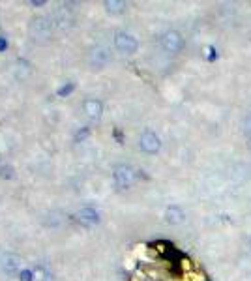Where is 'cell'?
Masks as SVG:
<instances>
[{
  "mask_svg": "<svg viewBox=\"0 0 251 281\" xmlns=\"http://www.w3.org/2000/svg\"><path fill=\"white\" fill-rule=\"evenodd\" d=\"M113 178H114V184L118 185L120 190H128V188L133 185V182L137 178V173L130 165H116L113 173Z\"/></svg>",
  "mask_w": 251,
  "mask_h": 281,
  "instance_id": "1",
  "label": "cell"
},
{
  "mask_svg": "<svg viewBox=\"0 0 251 281\" xmlns=\"http://www.w3.org/2000/svg\"><path fill=\"white\" fill-rule=\"evenodd\" d=\"M114 49H116L118 53H124V54L137 53V49H139L137 38H133L132 34H128V32H116V34H114Z\"/></svg>",
  "mask_w": 251,
  "mask_h": 281,
  "instance_id": "2",
  "label": "cell"
},
{
  "mask_svg": "<svg viewBox=\"0 0 251 281\" xmlns=\"http://www.w3.org/2000/svg\"><path fill=\"white\" fill-rule=\"evenodd\" d=\"M162 47L171 54H176L184 49V38L176 30H169L162 36Z\"/></svg>",
  "mask_w": 251,
  "mask_h": 281,
  "instance_id": "3",
  "label": "cell"
},
{
  "mask_svg": "<svg viewBox=\"0 0 251 281\" xmlns=\"http://www.w3.org/2000/svg\"><path fill=\"white\" fill-rule=\"evenodd\" d=\"M53 32V24L49 23L47 17H34L30 23V34L34 40H47L51 38Z\"/></svg>",
  "mask_w": 251,
  "mask_h": 281,
  "instance_id": "4",
  "label": "cell"
},
{
  "mask_svg": "<svg viewBox=\"0 0 251 281\" xmlns=\"http://www.w3.org/2000/svg\"><path fill=\"white\" fill-rule=\"evenodd\" d=\"M139 146L146 154H158L160 148H162V141L154 132H144L141 135V139H139Z\"/></svg>",
  "mask_w": 251,
  "mask_h": 281,
  "instance_id": "5",
  "label": "cell"
},
{
  "mask_svg": "<svg viewBox=\"0 0 251 281\" xmlns=\"http://www.w3.org/2000/svg\"><path fill=\"white\" fill-rule=\"evenodd\" d=\"M0 266H2V270H4L8 275L21 274V272H19V268H21V259H19L17 255H13V253H4V255L0 257Z\"/></svg>",
  "mask_w": 251,
  "mask_h": 281,
  "instance_id": "6",
  "label": "cell"
},
{
  "mask_svg": "<svg viewBox=\"0 0 251 281\" xmlns=\"http://www.w3.org/2000/svg\"><path fill=\"white\" fill-rule=\"evenodd\" d=\"M77 222L81 223V225H84V227H94V225H98L100 223V212L94 208H83L77 212Z\"/></svg>",
  "mask_w": 251,
  "mask_h": 281,
  "instance_id": "7",
  "label": "cell"
},
{
  "mask_svg": "<svg viewBox=\"0 0 251 281\" xmlns=\"http://www.w3.org/2000/svg\"><path fill=\"white\" fill-rule=\"evenodd\" d=\"M111 60V53L105 47H94L90 53V64L94 68H105Z\"/></svg>",
  "mask_w": 251,
  "mask_h": 281,
  "instance_id": "8",
  "label": "cell"
},
{
  "mask_svg": "<svg viewBox=\"0 0 251 281\" xmlns=\"http://www.w3.org/2000/svg\"><path fill=\"white\" fill-rule=\"evenodd\" d=\"M83 109L84 113H86V116L92 120H98L102 118V113H103V105L100 100H94V98H90V100H86V102L83 103Z\"/></svg>",
  "mask_w": 251,
  "mask_h": 281,
  "instance_id": "9",
  "label": "cell"
},
{
  "mask_svg": "<svg viewBox=\"0 0 251 281\" xmlns=\"http://www.w3.org/2000/svg\"><path fill=\"white\" fill-rule=\"evenodd\" d=\"M165 220H167L169 225H180V223L185 222V214L184 210L180 208V206H169L167 210H165Z\"/></svg>",
  "mask_w": 251,
  "mask_h": 281,
  "instance_id": "10",
  "label": "cell"
},
{
  "mask_svg": "<svg viewBox=\"0 0 251 281\" xmlns=\"http://www.w3.org/2000/svg\"><path fill=\"white\" fill-rule=\"evenodd\" d=\"M128 4H125L124 0H105V10L109 13H114V15H118V13H124Z\"/></svg>",
  "mask_w": 251,
  "mask_h": 281,
  "instance_id": "11",
  "label": "cell"
},
{
  "mask_svg": "<svg viewBox=\"0 0 251 281\" xmlns=\"http://www.w3.org/2000/svg\"><path fill=\"white\" fill-rule=\"evenodd\" d=\"M32 281H53V274H51V270L40 264L32 270Z\"/></svg>",
  "mask_w": 251,
  "mask_h": 281,
  "instance_id": "12",
  "label": "cell"
},
{
  "mask_svg": "<svg viewBox=\"0 0 251 281\" xmlns=\"http://www.w3.org/2000/svg\"><path fill=\"white\" fill-rule=\"evenodd\" d=\"M203 54H204V58L210 60V62H212V60H215V56H217V54H215V47H212V45L204 47L203 49Z\"/></svg>",
  "mask_w": 251,
  "mask_h": 281,
  "instance_id": "13",
  "label": "cell"
},
{
  "mask_svg": "<svg viewBox=\"0 0 251 281\" xmlns=\"http://www.w3.org/2000/svg\"><path fill=\"white\" fill-rule=\"evenodd\" d=\"M73 88H75V86H73L72 83H70V84H66V86H62V88L58 90V96H68V94H72V92H73Z\"/></svg>",
  "mask_w": 251,
  "mask_h": 281,
  "instance_id": "14",
  "label": "cell"
},
{
  "mask_svg": "<svg viewBox=\"0 0 251 281\" xmlns=\"http://www.w3.org/2000/svg\"><path fill=\"white\" fill-rule=\"evenodd\" d=\"M19 281H32V270H21Z\"/></svg>",
  "mask_w": 251,
  "mask_h": 281,
  "instance_id": "15",
  "label": "cell"
},
{
  "mask_svg": "<svg viewBox=\"0 0 251 281\" xmlns=\"http://www.w3.org/2000/svg\"><path fill=\"white\" fill-rule=\"evenodd\" d=\"M244 126H245V132H247V133H249V135H251V113L247 114V116H245Z\"/></svg>",
  "mask_w": 251,
  "mask_h": 281,
  "instance_id": "16",
  "label": "cell"
},
{
  "mask_svg": "<svg viewBox=\"0 0 251 281\" xmlns=\"http://www.w3.org/2000/svg\"><path fill=\"white\" fill-rule=\"evenodd\" d=\"M0 176H2V178H12V169L4 167V169H2V173H0Z\"/></svg>",
  "mask_w": 251,
  "mask_h": 281,
  "instance_id": "17",
  "label": "cell"
},
{
  "mask_svg": "<svg viewBox=\"0 0 251 281\" xmlns=\"http://www.w3.org/2000/svg\"><path fill=\"white\" fill-rule=\"evenodd\" d=\"M4 49H8V42H6V38L0 36V51H4Z\"/></svg>",
  "mask_w": 251,
  "mask_h": 281,
  "instance_id": "18",
  "label": "cell"
},
{
  "mask_svg": "<svg viewBox=\"0 0 251 281\" xmlns=\"http://www.w3.org/2000/svg\"><path fill=\"white\" fill-rule=\"evenodd\" d=\"M30 4H32V6H43V4H45V0H32Z\"/></svg>",
  "mask_w": 251,
  "mask_h": 281,
  "instance_id": "19",
  "label": "cell"
},
{
  "mask_svg": "<svg viewBox=\"0 0 251 281\" xmlns=\"http://www.w3.org/2000/svg\"><path fill=\"white\" fill-rule=\"evenodd\" d=\"M247 148H249V152H251V139H249V143H247Z\"/></svg>",
  "mask_w": 251,
  "mask_h": 281,
  "instance_id": "20",
  "label": "cell"
},
{
  "mask_svg": "<svg viewBox=\"0 0 251 281\" xmlns=\"http://www.w3.org/2000/svg\"><path fill=\"white\" fill-rule=\"evenodd\" d=\"M249 242H251V238H249Z\"/></svg>",
  "mask_w": 251,
  "mask_h": 281,
  "instance_id": "21",
  "label": "cell"
}]
</instances>
